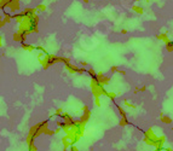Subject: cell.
Instances as JSON below:
<instances>
[{
  "instance_id": "1",
  "label": "cell",
  "mask_w": 173,
  "mask_h": 151,
  "mask_svg": "<svg viewBox=\"0 0 173 151\" xmlns=\"http://www.w3.org/2000/svg\"><path fill=\"white\" fill-rule=\"evenodd\" d=\"M166 48H167V51H173V41H167Z\"/></svg>"
},
{
  "instance_id": "2",
  "label": "cell",
  "mask_w": 173,
  "mask_h": 151,
  "mask_svg": "<svg viewBox=\"0 0 173 151\" xmlns=\"http://www.w3.org/2000/svg\"><path fill=\"white\" fill-rule=\"evenodd\" d=\"M132 9H133L135 11H136V12H138V13H143V9H142V7H138V6H133Z\"/></svg>"
},
{
  "instance_id": "3",
  "label": "cell",
  "mask_w": 173,
  "mask_h": 151,
  "mask_svg": "<svg viewBox=\"0 0 173 151\" xmlns=\"http://www.w3.org/2000/svg\"><path fill=\"white\" fill-rule=\"evenodd\" d=\"M162 121H164L165 123H169V122H171V118H169V117H165V116H162Z\"/></svg>"
},
{
  "instance_id": "4",
  "label": "cell",
  "mask_w": 173,
  "mask_h": 151,
  "mask_svg": "<svg viewBox=\"0 0 173 151\" xmlns=\"http://www.w3.org/2000/svg\"><path fill=\"white\" fill-rule=\"evenodd\" d=\"M46 7H45V5H38V7H36V10H45Z\"/></svg>"
},
{
  "instance_id": "5",
  "label": "cell",
  "mask_w": 173,
  "mask_h": 151,
  "mask_svg": "<svg viewBox=\"0 0 173 151\" xmlns=\"http://www.w3.org/2000/svg\"><path fill=\"white\" fill-rule=\"evenodd\" d=\"M84 1H85V3H88V0H84Z\"/></svg>"
}]
</instances>
